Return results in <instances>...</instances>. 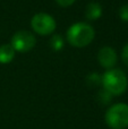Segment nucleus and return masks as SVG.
Instances as JSON below:
<instances>
[{"mask_svg": "<svg viewBox=\"0 0 128 129\" xmlns=\"http://www.w3.org/2000/svg\"><path fill=\"white\" fill-rule=\"evenodd\" d=\"M95 36V31L92 25L84 22H78L73 24L67 29L66 38L70 45L76 48H84L88 45Z\"/></svg>", "mask_w": 128, "mask_h": 129, "instance_id": "nucleus-1", "label": "nucleus"}, {"mask_svg": "<svg viewBox=\"0 0 128 129\" xmlns=\"http://www.w3.org/2000/svg\"><path fill=\"white\" fill-rule=\"evenodd\" d=\"M103 89L111 94V95H121L125 93L128 86V78L126 74L118 68H112L107 70L102 75V83Z\"/></svg>", "mask_w": 128, "mask_h": 129, "instance_id": "nucleus-2", "label": "nucleus"}, {"mask_svg": "<svg viewBox=\"0 0 128 129\" xmlns=\"http://www.w3.org/2000/svg\"><path fill=\"white\" fill-rule=\"evenodd\" d=\"M104 120L110 129L128 128V104L120 102L110 105L106 111Z\"/></svg>", "mask_w": 128, "mask_h": 129, "instance_id": "nucleus-3", "label": "nucleus"}, {"mask_svg": "<svg viewBox=\"0 0 128 129\" xmlns=\"http://www.w3.org/2000/svg\"><path fill=\"white\" fill-rule=\"evenodd\" d=\"M31 26L33 31L39 35H49L56 31L57 23L54 18L50 14L47 13H39L32 17Z\"/></svg>", "mask_w": 128, "mask_h": 129, "instance_id": "nucleus-4", "label": "nucleus"}, {"mask_svg": "<svg viewBox=\"0 0 128 129\" xmlns=\"http://www.w3.org/2000/svg\"><path fill=\"white\" fill-rule=\"evenodd\" d=\"M36 38L33 33L28 31H18L13 35L10 41L11 47L15 49L16 52H28L35 47Z\"/></svg>", "mask_w": 128, "mask_h": 129, "instance_id": "nucleus-5", "label": "nucleus"}, {"mask_svg": "<svg viewBox=\"0 0 128 129\" xmlns=\"http://www.w3.org/2000/svg\"><path fill=\"white\" fill-rule=\"evenodd\" d=\"M117 52L111 47H103L102 49H100L99 53H98V61H99L100 66L108 69V70L115 67V64L117 63Z\"/></svg>", "mask_w": 128, "mask_h": 129, "instance_id": "nucleus-6", "label": "nucleus"}, {"mask_svg": "<svg viewBox=\"0 0 128 129\" xmlns=\"http://www.w3.org/2000/svg\"><path fill=\"white\" fill-rule=\"evenodd\" d=\"M16 51L13 47H11L10 43H7V44H2L0 47V63L2 64H7L14 60L15 58Z\"/></svg>", "mask_w": 128, "mask_h": 129, "instance_id": "nucleus-7", "label": "nucleus"}, {"mask_svg": "<svg viewBox=\"0 0 128 129\" xmlns=\"http://www.w3.org/2000/svg\"><path fill=\"white\" fill-rule=\"evenodd\" d=\"M102 16V6L99 2H90L85 9V17L88 20H97Z\"/></svg>", "mask_w": 128, "mask_h": 129, "instance_id": "nucleus-8", "label": "nucleus"}, {"mask_svg": "<svg viewBox=\"0 0 128 129\" xmlns=\"http://www.w3.org/2000/svg\"><path fill=\"white\" fill-rule=\"evenodd\" d=\"M50 47H51V49L56 52L62 50V48H63L62 36L59 35V34H54V35H52L51 40H50Z\"/></svg>", "mask_w": 128, "mask_h": 129, "instance_id": "nucleus-9", "label": "nucleus"}, {"mask_svg": "<svg viewBox=\"0 0 128 129\" xmlns=\"http://www.w3.org/2000/svg\"><path fill=\"white\" fill-rule=\"evenodd\" d=\"M86 83L88 86L91 87H97L101 85L102 83V76H100L98 73H91L90 75L86 77Z\"/></svg>", "mask_w": 128, "mask_h": 129, "instance_id": "nucleus-10", "label": "nucleus"}, {"mask_svg": "<svg viewBox=\"0 0 128 129\" xmlns=\"http://www.w3.org/2000/svg\"><path fill=\"white\" fill-rule=\"evenodd\" d=\"M98 98H99V101L102 103V104H109V103L111 102V100H112V95L103 88L99 92Z\"/></svg>", "mask_w": 128, "mask_h": 129, "instance_id": "nucleus-11", "label": "nucleus"}, {"mask_svg": "<svg viewBox=\"0 0 128 129\" xmlns=\"http://www.w3.org/2000/svg\"><path fill=\"white\" fill-rule=\"evenodd\" d=\"M119 17L125 22H128V4L121 6V8L119 9Z\"/></svg>", "mask_w": 128, "mask_h": 129, "instance_id": "nucleus-12", "label": "nucleus"}, {"mask_svg": "<svg viewBox=\"0 0 128 129\" xmlns=\"http://www.w3.org/2000/svg\"><path fill=\"white\" fill-rule=\"evenodd\" d=\"M121 59L124 61V63L128 66V43L122 48V51H121Z\"/></svg>", "mask_w": 128, "mask_h": 129, "instance_id": "nucleus-13", "label": "nucleus"}, {"mask_svg": "<svg viewBox=\"0 0 128 129\" xmlns=\"http://www.w3.org/2000/svg\"><path fill=\"white\" fill-rule=\"evenodd\" d=\"M75 1H76V0H56V2L60 7H69V6H72Z\"/></svg>", "mask_w": 128, "mask_h": 129, "instance_id": "nucleus-14", "label": "nucleus"}]
</instances>
